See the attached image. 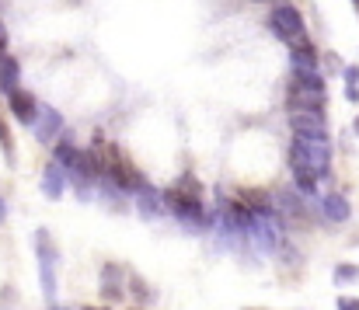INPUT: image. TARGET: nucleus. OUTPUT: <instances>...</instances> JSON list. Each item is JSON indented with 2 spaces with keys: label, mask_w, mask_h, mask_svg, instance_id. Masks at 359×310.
<instances>
[{
  "label": "nucleus",
  "mask_w": 359,
  "mask_h": 310,
  "mask_svg": "<svg viewBox=\"0 0 359 310\" xmlns=\"http://www.w3.org/2000/svg\"><path fill=\"white\" fill-rule=\"evenodd\" d=\"M4 213H7V206H4V199H0V220H4Z\"/></svg>",
  "instance_id": "393cba45"
},
{
  "label": "nucleus",
  "mask_w": 359,
  "mask_h": 310,
  "mask_svg": "<svg viewBox=\"0 0 359 310\" xmlns=\"http://www.w3.org/2000/svg\"><path fill=\"white\" fill-rule=\"evenodd\" d=\"M0 147H4V154H7V161H11V157H14V140H11V133H7L4 119H0Z\"/></svg>",
  "instance_id": "dca6fc26"
},
{
  "label": "nucleus",
  "mask_w": 359,
  "mask_h": 310,
  "mask_svg": "<svg viewBox=\"0 0 359 310\" xmlns=\"http://www.w3.org/2000/svg\"><path fill=\"white\" fill-rule=\"evenodd\" d=\"M67 185H70V171L63 164L49 161L46 171H42V192H46V199H63Z\"/></svg>",
  "instance_id": "6e6552de"
},
{
  "label": "nucleus",
  "mask_w": 359,
  "mask_h": 310,
  "mask_svg": "<svg viewBox=\"0 0 359 310\" xmlns=\"http://www.w3.org/2000/svg\"><path fill=\"white\" fill-rule=\"evenodd\" d=\"M7 60V28L0 25V63Z\"/></svg>",
  "instance_id": "412c9836"
},
{
  "label": "nucleus",
  "mask_w": 359,
  "mask_h": 310,
  "mask_svg": "<svg viewBox=\"0 0 359 310\" xmlns=\"http://www.w3.org/2000/svg\"><path fill=\"white\" fill-rule=\"evenodd\" d=\"M18 81H21V67H18V60H4L0 63V91L4 95H14L18 91Z\"/></svg>",
  "instance_id": "ddd939ff"
},
{
  "label": "nucleus",
  "mask_w": 359,
  "mask_h": 310,
  "mask_svg": "<svg viewBox=\"0 0 359 310\" xmlns=\"http://www.w3.org/2000/svg\"><path fill=\"white\" fill-rule=\"evenodd\" d=\"M321 216H325L328 223H346V220L353 216V206H349V199H346L342 192H328V196L321 199Z\"/></svg>",
  "instance_id": "9b49d317"
},
{
  "label": "nucleus",
  "mask_w": 359,
  "mask_h": 310,
  "mask_svg": "<svg viewBox=\"0 0 359 310\" xmlns=\"http://www.w3.org/2000/svg\"><path fill=\"white\" fill-rule=\"evenodd\" d=\"M129 286H133V297H136V300H147V297H150V290L143 286L140 276H129Z\"/></svg>",
  "instance_id": "f3484780"
},
{
  "label": "nucleus",
  "mask_w": 359,
  "mask_h": 310,
  "mask_svg": "<svg viewBox=\"0 0 359 310\" xmlns=\"http://www.w3.org/2000/svg\"><path fill=\"white\" fill-rule=\"evenodd\" d=\"M346 98H349V102H359V88H346Z\"/></svg>",
  "instance_id": "5701e85b"
},
{
  "label": "nucleus",
  "mask_w": 359,
  "mask_h": 310,
  "mask_svg": "<svg viewBox=\"0 0 359 310\" xmlns=\"http://www.w3.org/2000/svg\"><path fill=\"white\" fill-rule=\"evenodd\" d=\"M353 7H356V14H359V0H353Z\"/></svg>",
  "instance_id": "bb28decb"
},
{
  "label": "nucleus",
  "mask_w": 359,
  "mask_h": 310,
  "mask_svg": "<svg viewBox=\"0 0 359 310\" xmlns=\"http://www.w3.org/2000/svg\"><path fill=\"white\" fill-rule=\"evenodd\" d=\"M32 129H35V136H39L42 143H53V140H56V133L63 129V119H60V112H56L53 105H42L39 122H35Z\"/></svg>",
  "instance_id": "9d476101"
},
{
  "label": "nucleus",
  "mask_w": 359,
  "mask_h": 310,
  "mask_svg": "<svg viewBox=\"0 0 359 310\" xmlns=\"http://www.w3.org/2000/svg\"><path fill=\"white\" fill-rule=\"evenodd\" d=\"M269 32H272L279 42H286L290 49H293V46H307V42H311V39H307L304 14H300L293 4H276V7H272V14H269Z\"/></svg>",
  "instance_id": "f03ea898"
},
{
  "label": "nucleus",
  "mask_w": 359,
  "mask_h": 310,
  "mask_svg": "<svg viewBox=\"0 0 359 310\" xmlns=\"http://www.w3.org/2000/svg\"><path fill=\"white\" fill-rule=\"evenodd\" d=\"M35 251H39V262H42V286H46V297H53V293H56V276H53L56 244L49 241V230H35Z\"/></svg>",
  "instance_id": "20e7f679"
},
{
  "label": "nucleus",
  "mask_w": 359,
  "mask_h": 310,
  "mask_svg": "<svg viewBox=\"0 0 359 310\" xmlns=\"http://www.w3.org/2000/svg\"><path fill=\"white\" fill-rule=\"evenodd\" d=\"M342 81H346V88H359V67L356 63H349V67L342 70Z\"/></svg>",
  "instance_id": "a211bd4d"
},
{
  "label": "nucleus",
  "mask_w": 359,
  "mask_h": 310,
  "mask_svg": "<svg viewBox=\"0 0 359 310\" xmlns=\"http://www.w3.org/2000/svg\"><path fill=\"white\" fill-rule=\"evenodd\" d=\"M293 185H297L300 196H318L321 175H314V171H293Z\"/></svg>",
  "instance_id": "4468645a"
},
{
  "label": "nucleus",
  "mask_w": 359,
  "mask_h": 310,
  "mask_svg": "<svg viewBox=\"0 0 359 310\" xmlns=\"http://www.w3.org/2000/svg\"><path fill=\"white\" fill-rule=\"evenodd\" d=\"M290 74H321V56H318L314 42L290 49Z\"/></svg>",
  "instance_id": "0eeeda50"
},
{
  "label": "nucleus",
  "mask_w": 359,
  "mask_h": 310,
  "mask_svg": "<svg viewBox=\"0 0 359 310\" xmlns=\"http://www.w3.org/2000/svg\"><path fill=\"white\" fill-rule=\"evenodd\" d=\"M7 304H14V293H11V286H4V293H0V307H7Z\"/></svg>",
  "instance_id": "4be33fe9"
},
{
  "label": "nucleus",
  "mask_w": 359,
  "mask_h": 310,
  "mask_svg": "<svg viewBox=\"0 0 359 310\" xmlns=\"http://www.w3.org/2000/svg\"><path fill=\"white\" fill-rule=\"evenodd\" d=\"M332 279H335L339 286H353V283H359V265H353V262H342V265H335Z\"/></svg>",
  "instance_id": "2eb2a0df"
},
{
  "label": "nucleus",
  "mask_w": 359,
  "mask_h": 310,
  "mask_svg": "<svg viewBox=\"0 0 359 310\" xmlns=\"http://www.w3.org/2000/svg\"><path fill=\"white\" fill-rule=\"evenodd\" d=\"M335 307L339 310H359V300L356 297H339V300H335Z\"/></svg>",
  "instance_id": "6ab92c4d"
},
{
  "label": "nucleus",
  "mask_w": 359,
  "mask_h": 310,
  "mask_svg": "<svg viewBox=\"0 0 359 310\" xmlns=\"http://www.w3.org/2000/svg\"><path fill=\"white\" fill-rule=\"evenodd\" d=\"M136 196H140V213H143V216H150V220H154V216H161V213H164V192H157L154 185L140 189Z\"/></svg>",
  "instance_id": "f8f14e48"
},
{
  "label": "nucleus",
  "mask_w": 359,
  "mask_h": 310,
  "mask_svg": "<svg viewBox=\"0 0 359 310\" xmlns=\"http://www.w3.org/2000/svg\"><path fill=\"white\" fill-rule=\"evenodd\" d=\"M286 161H290L293 171H314V175L328 178V171H332V143H325V140H297L293 136Z\"/></svg>",
  "instance_id": "f257e3e1"
},
{
  "label": "nucleus",
  "mask_w": 359,
  "mask_h": 310,
  "mask_svg": "<svg viewBox=\"0 0 359 310\" xmlns=\"http://www.w3.org/2000/svg\"><path fill=\"white\" fill-rule=\"evenodd\" d=\"M325 63H328V70H339V74L346 70V67H342V60H339L335 53H328V56H325Z\"/></svg>",
  "instance_id": "aec40b11"
},
{
  "label": "nucleus",
  "mask_w": 359,
  "mask_h": 310,
  "mask_svg": "<svg viewBox=\"0 0 359 310\" xmlns=\"http://www.w3.org/2000/svg\"><path fill=\"white\" fill-rule=\"evenodd\" d=\"M255 4H286V0H255Z\"/></svg>",
  "instance_id": "b1692460"
},
{
  "label": "nucleus",
  "mask_w": 359,
  "mask_h": 310,
  "mask_svg": "<svg viewBox=\"0 0 359 310\" xmlns=\"http://www.w3.org/2000/svg\"><path fill=\"white\" fill-rule=\"evenodd\" d=\"M122 297H126V290H122V269L116 262H105L102 265V300L116 304Z\"/></svg>",
  "instance_id": "1a4fd4ad"
},
{
  "label": "nucleus",
  "mask_w": 359,
  "mask_h": 310,
  "mask_svg": "<svg viewBox=\"0 0 359 310\" xmlns=\"http://www.w3.org/2000/svg\"><path fill=\"white\" fill-rule=\"evenodd\" d=\"M325 98L328 95H314V91L300 88L297 81L286 84V108L290 112H325Z\"/></svg>",
  "instance_id": "39448f33"
},
{
  "label": "nucleus",
  "mask_w": 359,
  "mask_h": 310,
  "mask_svg": "<svg viewBox=\"0 0 359 310\" xmlns=\"http://www.w3.org/2000/svg\"><path fill=\"white\" fill-rule=\"evenodd\" d=\"M290 129L297 140H328V122H325V112H290Z\"/></svg>",
  "instance_id": "7ed1b4c3"
},
{
  "label": "nucleus",
  "mask_w": 359,
  "mask_h": 310,
  "mask_svg": "<svg viewBox=\"0 0 359 310\" xmlns=\"http://www.w3.org/2000/svg\"><path fill=\"white\" fill-rule=\"evenodd\" d=\"M7 108H11V115L18 119V122H25V126H35L39 122V112H42V105L35 102V95H28V91H14V95H7Z\"/></svg>",
  "instance_id": "423d86ee"
},
{
  "label": "nucleus",
  "mask_w": 359,
  "mask_h": 310,
  "mask_svg": "<svg viewBox=\"0 0 359 310\" xmlns=\"http://www.w3.org/2000/svg\"><path fill=\"white\" fill-rule=\"evenodd\" d=\"M353 133H356V140H359V119H356V126H353Z\"/></svg>",
  "instance_id": "a878e982"
},
{
  "label": "nucleus",
  "mask_w": 359,
  "mask_h": 310,
  "mask_svg": "<svg viewBox=\"0 0 359 310\" xmlns=\"http://www.w3.org/2000/svg\"><path fill=\"white\" fill-rule=\"evenodd\" d=\"M244 310H255V307H244Z\"/></svg>",
  "instance_id": "cd10ccee"
}]
</instances>
